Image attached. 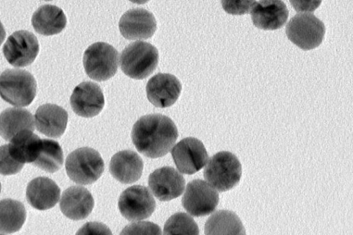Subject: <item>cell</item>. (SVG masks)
<instances>
[{"mask_svg": "<svg viewBox=\"0 0 353 235\" xmlns=\"http://www.w3.org/2000/svg\"><path fill=\"white\" fill-rule=\"evenodd\" d=\"M131 137L137 150L155 159L168 153L178 138L177 127L171 119L161 114L141 116L134 124Z\"/></svg>", "mask_w": 353, "mask_h": 235, "instance_id": "6da1fadb", "label": "cell"}, {"mask_svg": "<svg viewBox=\"0 0 353 235\" xmlns=\"http://www.w3.org/2000/svg\"><path fill=\"white\" fill-rule=\"evenodd\" d=\"M242 174L238 158L228 151H221L210 158L203 171L206 181L219 192L235 187Z\"/></svg>", "mask_w": 353, "mask_h": 235, "instance_id": "7a4b0ae2", "label": "cell"}, {"mask_svg": "<svg viewBox=\"0 0 353 235\" xmlns=\"http://www.w3.org/2000/svg\"><path fill=\"white\" fill-rule=\"evenodd\" d=\"M158 62L157 49L145 41H135L128 45L120 56L121 70L134 79L148 77L156 69Z\"/></svg>", "mask_w": 353, "mask_h": 235, "instance_id": "3957f363", "label": "cell"}, {"mask_svg": "<svg viewBox=\"0 0 353 235\" xmlns=\"http://www.w3.org/2000/svg\"><path fill=\"white\" fill-rule=\"evenodd\" d=\"M37 82L31 73L21 69H8L0 75V96L8 103L27 106L34 100Z\"/></svg>", "mask_w": 353, "mask_h": 235, "instance_id": "277c9868", "label": "cell"}, {"mask_svg": "<svg viewBox=\"0 0 353 235\" xmlns=\"http://www.w3.org/2000/svg\"><path fill=\"white\" fill-rule=\"evenodd\" d=\"M65 170L69 178L74 183L89 185L101 176L104 162L97 150L88 147H81L67 156Z\"/></svg>", "mask_w": 353, "mask_h": 235, "instance_id": "5b68a950", "label": "cell"}, {"mask_svg": "<svg viewBox=\"0 0 353 235\" xmlns=\"http://www.w3.org/2000/svg\"><path fill=\"white\" fill-rule=\"evenodd\" d=\"M83 63L85 73L90 78L97 81H106L117 71L119 53L111 45L97 42L85 50Z\"/></svg>", "mask_w": 353, "mask_h": 235, "instance_id": "8992f818", "label": "cell"}, {"mask_svg": "<svg viewBox=\"0 0 353 235\" xmlns=\"http://www.w3.org/2000/svg\"><path fill=\"white\" fill-rule=\"evenodd\" d=\"M325 32V27L323 21L309 13L296 14L285 28L289 40L304 50H312L320 45Z\"/></svg>", "mask_w": 353, "mask_h": 235, "instance_id": "52a82bcc", "label": "cell"}, {"mask_svg": "<svg viewBox=\"0 0 353 235\" xmlns=\"http://www.w3.org/2000/svg\"><path fill=\"white\" fill-rule=\"evenodd\" d=\"M219 201V193L208 183L195 179L188 183L181 203L193 216H204L214 211Z\"/></svg>", "mask_w": 353, "mask_h": 235, "instance_id": "ba28073f", "label": "cell"}, {"mask_svg": "<svg viewBox=\"0 0 353 235\" xmlns=\"http://www.w3.org/2000/svg\"><path fill=\"white\" fill-rule=\"evenodd\" d=\"M118 207L121 215L127 220L141 221L152 215L156 208V202L146 187L136 185L121 193Z\"/></svg>", "mask_w": 353, "mask_h": 235, "instance_id": "9c48e42d", "label": "cell"}, {"mask_svg": "<svg viewBox=\"0 0 353 235\" xmlns=\"http://www.w3.org/2000/svg\"><path fill=\"white\" fill-rule=\"evenodd\" d=\"M39 45L36 36L28 30L12 33L3 47V53L7 61L14 67L30 65L36 59Z\"/></svg>", "mask_w": 353, "mask_h": 235, "instance_id": "30bf717a", "label": "cell"}, {"mask_svg": "<svg viewBox=\"0 0 353 235\" xmlns=\"http://www.w3.org/2000/svg\"><path fill=\"white\" fill-rule=\"evenodd\" d=\"M174 162L183 174H193L207 163L208 152L203 143L194 137L181 140L171 151Z\"/></svg>", "mask_w": 353, "mask_h": 235, "instance_id": "8fae6325", "label": "cell"}, {"mask_svg": "<svg viewBox=\"0 0 353 235\" xmlns=\"http://www.w3.org/2000/svg\"><path fill=\"white\" fill-rule=\"evenodd\" d=\"M119 28L122 36L127 39H146L155 32L157 22L150 11L143 8H133L122 15Z\"/></svg>", "mask_w": 353, "mask_h": 235, "instance_id": "7c38bea8", "label": "cell"}, {"mask_svg": "<svg viewBox=\"0 0 353 235\" xmlns=\"http://www.w3.org/2000/svg\"><path fill=\"white\" fill-rule=\"evenodd\" d=\"M182 174L172 167H163L154 170L148 178V185L159 201H168L179 197L185 188Z\"/></svg>", "mask_w": 353, "mask_h": 235, "instance_id": "4fadbf2b", "label": "cell"}, {"mask_svg": "<svg viewBox=\"0 0 353 235\" xmlns=\"http://www.w3.org/2000/svg\"><path fill=\"white\" fill-rule=\"evenodd\" d=\"M104 103V96L100 86L91 81L79 84L70 96L73 111L82 117L97 116L102 110Z\"/></svg>", "mask_w": 353, "mask_h": 235, "instance_id": "5bb4252c", "label": "cell"}, {"mask_svg": "<svg viewBox=\"0 0 353 235\" xmlns=\"http://www.w3.org/2000/svg\"><path fill=\"white\" fill-rule=\"evenodd\" d=\"M181 91L179 79L171 74L158 73L149 79L146 85L149 101L158 108H168L178 99Z\"/></svg>", "mask_w": 353, "mask_h": 235, "instance_id": "9a60e30c", "label": "cell"}, {"mask_svg": "<svg viewBox=\"0 0 353 235\" xmlns=\"http://www.w3.org/2000/svg\"><path fill=\"white\" fill-rule=\"evenodd\" d=\"M250 13L253 24L265 30L282 28L289 15L288 9L281 0H260L254 3Z\"/></svg>", "mask_w": 353, "mask_h": 235, "instance_id": "2e32d148", "label": "cell"}, {"mask_svg": "<svg viewBox=\"0 0 353 235\" xmlns=\"http://www.w3.org/2000/svg\"><path fill=\"white\" fill-rule=\"evenodd\" d=\"M94 205L91 193L81 186H72L62 194L59 207L68 218L79 221L88 217Z\"/></svg>", "mask_w": 353, "mask_h": 235, "instance_id": "e0dca14e", "label": "cell"}, {"mask_svg": "<svg viewBox=\"0 0 353 235\" xmlns=\"http://www.w3.org/2000/svg\"><path fill=\"white\" fill-rule=\"evenodd\" d=\"M68 114L63 108L51 103L39 106L34 114L37 130L52 138L61 136L65 130Z\"/></svg>", "mask_w": 353, "mask_h": 235, "instance_id": "ac0fdd59", "label": "cell"}, {"mask_svg": "<svg viewBox=\"0 0 353 235\" xmlns=\"http://www.w3.org/2000/svg\"><path fill=\"white\" fill-rule=\"evenodd\" d=\"M60 189L52 179L39 176L32 179L26 188V199L28 203L39 210L53 207L60 197Z\"/></svg>", "mask_w": 353, "mask_h": 235, "instance_id": "d6986e66", "label": "cell"}, {"mask_svg": "<svg viewBox=\"0 0 353 235\" xmlns=\"http://www.w3.org/2000/svg\"><path fill=\"white\" fill-rule=\"evenodd\" d=\"M112 176L122 183H132L141 176L143 163L134 151L123 150L116 153L110 162Z\"/></svg>", "mask_w": 353, "mask_h": 235, "instance_id": "ffe728a7", "label": "cell"}, {"mask_svg": "<svg viewBox=\"0 0 353 235\" xmlns=\"http://www.w3.org/2000/svg\"><path fill=\"white\" fill-rule=\"evenodd\" d=\"M31 21L37 33L50 36L61 32L66 25L67 19L60 8L46 4L34 12Z\"/></svg>", "mask_w": 353, "mask_h": 235, "instance_id": "44dd1931", "label": "cell"}, {"mask_svg": "<svg viewBox=\"0 0 353 235\" xmlns=\"http://www.w3.org/2000/svg\"><path fill=\"white\" fill-rule=\"evenodd\" d=\"M24 130H34V119L28 110L9 108L0 114V135L6 141Z\"/></svg>", "mask_w": 353, "mask_h": 235, "instance_id": "7402d4cb", "label": "cell"}, {"mask_svg": "<svg viewBox=\"0 0 353 235\" xmlns=\"http://www.w3.org/2000/svg\"><path fill=\"white\" fill-rule=\"evenodd\" d=\"M8 144L12 156L17 161L32 163L37 155L41 139L33 131L24 130L17 134Z\"/></svg>", "mask_w": 353, "mask_h": 235, "instance_id": "603a6c76", "label": "cell"}, {"mask_svg": "<svg viewBox=\"0 0 353 235\" xmlns=\"http://www.w3.org/2000/svg\"><path fill=\"white\" fill-rule=\"evenodd\" d=\"M205 234L208 235H242L245 229L239 216L230 210H218L205 224Z\"/></svg>", "mask_w": 353, "mask_h": 235, "instance_id": "cb8c5ba5", "label": "cell"}, {"mask_svg": "<svg viewBox=\"0 0 353 235\" xmlns=\"http://www.w3.org/2000/svg\"><path fill=\"white\" fill-rule=\"evenodd\" d=\"M26 218L24 205L19 201L6 198L0 201V233L19 231Z\"/></svg>", "mask_w": 353, "mask_h": 235, "instance_id": "d4e9b609", "label": "cell"}, {"mask_svg": "<svg viewBox=\"0 0 353 235\" xmlns=\"http://www.w3.org/2000/svg\"><path fill=\"white\" fill-rule=\"evenodd\" d=\"M63 163V151L59 143L52 139H41L37 157L32 164L53 173L61 167Z\"/></svg>", "mask_w": 353, "mask_h": 235, "instance_id": "484cf974", "label": "cell"}, {"mask_svg": "<svg viewBox=\"0 0 353 235\" xmlns=\"http://www.w3.org/2000/svg\"><path fill=\"white\" fill-rule=\"evenodd\" d=\"M163 234L197 235L199 230L196 222L190 216L184 212H177L165 222Z\"/></svg>", "mask_w": 353, "mask_h": 235, "instance_id": "4316f807", "label": "cell"}, {"mask_svg": "<svg viewBox=\"0 0 353 235\" xmlns=\"http://www.w3.org/2000/svg\"><path fill=\"white\" fill-rule=\"evenodd\" d=\"M24 163L15 160L10 154L8 145L0 146V174L2 175L15 174L21 171Z\"/></svg>", "mask_w": 353, "mask_h": 235, "instance_id": "83f0119b", "label": "cell"}, {"mask_svg": "<svg viewBox=\"0 0 353 235\" xmlns=\"http://www.w3.org/2000/svg\"><path fill=\"white\" fill-rule=\"evenodd\" d=\"M256 0H221L223 10L233 15H243L248 13Z\"/></svg>", "mask_w": 353, "mask_h": 235, "instance_id": "f1b7e54d", "label": "cell"}, {"mask_svg": "<svg viewBox=\"0 0 353 235\" xmlns=\"http://www.w3.org/2000/svg\"><path fill=\"white\" fill-rule=\"evenodd\" d=\"M121 234H161L159 225L151 222H137L127 225Z\"/></svg>", "mask_w": 353, "mask_h": 235, "instance_id": "f546056e", "label": "cell"}, {"mask_svg": "<svg viewBox=\"0 0 353 235\" xmlns=\"http://www.w3.org/2000/svg\"><path fill=\"white\" fill-rule=\"evenodd\" d=\"M77 234H111L110 229L103 223L89 222L85 224Z\"/></svg>", "mask_w": 353, "mask_h": 235, "instance_id": "4dcf8cb0", "label": "cell"}, {"mask_svg": "<svg viewBox=\"0 0 353 235\" xmlns=\"http://www.w3.org/2000/svg\"><path fill=\"white\" fill-rule=\"evenodd\" d=\"M322 0H290L296 12H313L319 8Z\"/></svg>", "mask_w": 353, "mask_h": 235, "instance_id": "1f68e13d", "label": "cell"}, {"mask_svg": "<svg viewBox=\"0 0 353 235\" xmlns=\"http://www.w3.org/2000/svg\"><path fill=\"white\" fill-rule=\"evenodd\" d=\"M6 37V31L1 22L0 21V45L3 43Z\"/></svg>", "mask_w": 353, "mask_h": 235, "instance_id": "d6a6232c", "label": "cell"}, {"mask_svg": "<svg viewBox=\"0 0 353 235\" xmlns=\"http://www.w3.org/2000/svg\"><path fill=\"white\" fill-rule=\"evenodd\" d=\"M130 1L137 3V4H143L149 1L150 0H129Z\"/></svg>", "mask_w": 353, "mask_h": 235, "instance_id": "836d02e7", "label": "cell"}, {"mask_svg": "<svg viewBox=\"0 0 353 235\" xmlns=\"http://www.w3.org/2000/svg\"><path fill=\"white\" fill-rule=\"evenodd\" d=\"M1 183H0V192H1Z\"/></svg>", "mask_w": 353, "mask_h": 235, "instance_id": "e575fe53", "label": "cell"}, {"mask_svg": "<svg viewBox=\"0 0 353 235\" xmlns=\"http://www.w3.org/2000/svg\"><path fill=\"white\" fill-rule=\"evenodd\" d=\"M45 1H51V0H45Z\"/></svg>", "mask_w": 353, "mask_h": 235, "instance_id": "d590c367", "label": "cell"}]
</instances>
